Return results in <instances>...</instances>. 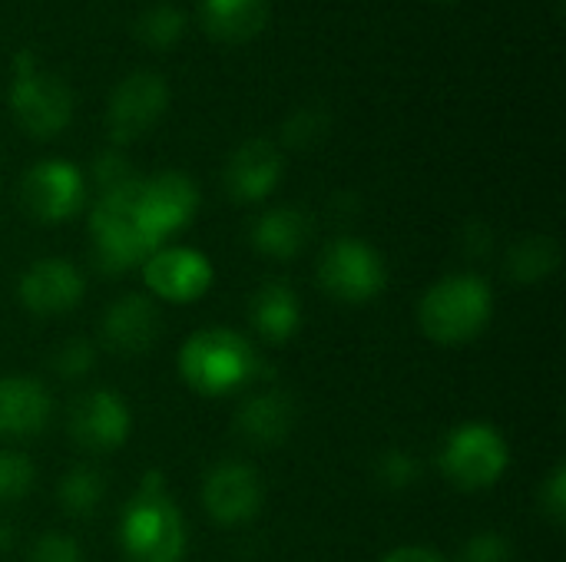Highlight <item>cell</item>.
I'll return each instance as SVG.
<instances>
[{"label": "cell", "instance_id": "6da1fadb", "mask_svg": "<svg viewBox=\"0 0 566 562\" xmlns=\"http://www.w3.org/2000/svg\"><path fill=\"white\" fill-rule=\"evenodd\" d=\"M119 543L129 562H179L186 553V523L163 490L159 474H146L119 520Z\"/></svg>", "mask_w": 566, "mask_h": 562}, {"label": "cell", "instance_id": "7a4b0ae2", "mask_svg": "<svg viewBox=\"0 0 566 562\" xmlns=\"http://www.w3.org/2000/svg\"><path fill=\"white\" fill-rule=\"evenodd\" d=\"M494 315L491 285L478 275H448L431 285L421 298L418 321L421 331L438 344L474 341Z\"/></svg>", "mask_w": 566, "mask_h": 562}, {"label": "cell", "instance_id": "3957f363", "mask_svg": "<svg viewBox=\"0 0 566 562\" xmlns=\"http://www.w3.org/2000/svg\"><path fill=\"white\" fill-rule=\"evenodd\" d=\"M182 381L202 397H222L249 384L255 374V354L249 341L226 328L196 331L179 351Z\"/></svg>", "mask_w": 566, "mask_h": 562}, {"label": "cell", "instance_id": "277c9868", "mask_svg": "<svg viewBox=\"0 0 566 562\" xmlns=\"http://www.w3.org/2000/svg\"><path fill=\"white\" fill-rule=\"evenodd\" d=\"M136 182L139 179H129L126 185L103 192L93 205L90 232L96 238V262L103 272H126L156 252L136 212Z\"/></svg>", "mask_w": 566, "mask_h": 562}, {"label": "cell", "instance_id": "5b68a950", "mask_svg": "<svg viewBox=\"0 0 566 562\" xmlns=\"http://www.w3.org/2000/svg\"><path fill=\"white\" fill-rule=\"evenodd\" d=\"M511 464L507 441L491 424H461L441 447V470L461 490L494 487Z\"/></svg>", "mask_w": 566, "mask_h": 562}, {"label": "cell", "instance_id": "8992f818", "mask_svg": "<svg viewBox=\"0 0 566 562\" xmlns=\"http://www.w3.org/2000/svg\"><path fill=\"white\" fill-rule=\"evenodd\" d=\"M10 106H13L17 123L36 139L56 136L60 129H66L70 116H73V96H70L66 83L36 70L30 53L17 56Z\"/></svg>", "mask_w": 566, "mask_h": 562}, {"label": "cell", "instance_id": "52a82bcc", "mask_svg": "<svg viewBox=\"0 0 566 562\" xmlns=\"http://www.w3.org/2000/svg\"><path fill=\"white\" fill-rule=\"evenodd\" d=\"M385 282L388 275H385L381 255L361 238H338L322 252L318 285L338 301H348V305L371 301L375 295H381Z\"/></svg>", "mask_w": 566, "mask_h": 562}, {"label": "cell", "instance_id": "ba28073f", "mask_svg": "<svg viewBox=\"0 0 566 562\" xmlns=\"http://www.w3.org/2000/svg\"><path fill=\"white\" fill-rule=\"evenodd\" d=\"M196 209H199V192L192 179L182 172H159L136 182V212L156 248L163 245L166 235L189 225Z\"/></svg>", "mask_w": 566, "mask_h": 562}, {"label": "cell", "instance_id": "9c48e42d", "mask_svg": "<svg viewBox=\"0 0 566 562\" xmlns=\"http://www.w3.org/2000/svg\"><path fill=\"white\" fill-rule=\"evenodd\" d=\"M23 209L40 222H66L86 202V182L76 166L63 159H46L23 176L20 185Z\"/></svg>", "mask_w": 566, "mask_h": 562}, {"label": "cell", "instance_id": "30bf717a", "mask_svg": "<svg viewBox=\"0 0 566 562\" xmlns=\"http://www.w3.org/2000/svg\"><path fill=\"white\" fill-rule=\"evenodd\" d=\"M146 288L172 305L199 301L212 285V265L196 248H156L143 262Z\"/></svg>", "mask_w": 566, "mask_h": 562}, {"label": "cell", "instance_id": "8fae6325", "mask_svg": "<svg viewBox=\"0 0 566 562\" xmlns=\"http://www.w3.org/2000/svg\"><path fill=\"white\" fill-rule=\"evenodd\" d=\"M129 427H133L129 407L123 404L119 394H113L106 388L86 391L70 411L73 441L93 454H109V450L123 447L129 437Z\"/></svg>", "mask_w": 566, "mask_h": 562}, {"label": "cell", "instance_id": "7c38bea8", "mask_svg": "<svg viewBox=\"0 0 566 562\" xmlns=\"http://www.w3.org/2000/svg\"><path fill=\"white\" fill-rule=\"evenodd\" d=\"M166 103H169V89L159 76H153V73L126 76L113 89V99H109V113H106L109 136L116 142H129V139L149 132L156 126V119L163 116Z\"/></svg>", "mask_w": 566, "mask_h": 562}, {"label": "cell", "instance_id": "4fadbf2b", "mask_svg": "<svg viewBox=\"0 0 566 562\" xmlns=\"http://www.w3.org/2000/svg\"><path fill=\"white\" fill-rule=\"evenodd\" d=\"M202 503L206 513L222 527L245 523L262 507V480L249 464H219L206 474Z\"/></svg>", "mask_w": 566, "mask_h": 562}, {"label": "cell", "instance_id": "5bb4252c", "mask_svg": "<svg viewBox=\"0 0 566 562\" xmlns=\"http://www.w3.org/2000/svg\"><path fill=\"white\" fill-rule=\"evenodd\" d=\"M83 298V275L66 258L33 262L20 278V301L33 315H63Z\"/></svg>", "mask_w": 566, "mask_h": 562}, {"label": "cell", "instance_id": "9a60e30c", "mask_svg": "<svg viewBox=\"0 0 566 562\" xmlns=\"http://www.w3.org/2000/svg\"><path fill=\"white\" fill-rule=\"evenodd\" d=\"M282 179V152L269 139L242 142L226 166V189L235 202L265 199Z\"/></svg>", "mask_w": 566, "mask_h": 562}, {"label": "cell", "instance_id": "2e32d148", "mask_svg": "<svg viewBox=\"0 0 566 562\" xmlns=\"http://www.w3.org/2000/svg\"><path fill=\"white\" fill-rule=\"evenodd\" d=\"M159 335V315L149 298L126 295L109 305L103 318V338L119 354H143L156 344Z\"/></svg>", "mask_w": 566, "mask_h": 562}, {"label": "cell", "instance_id": "e0dca14e", "mask_svg": "<svg viewBox=\"0 0 566 562\" xmlns=\"http://www.w3.org/2000/svg\"><path fill=\"white\" fill-rule=\"evenodd\" d=\"M50 394L30 378H0V437H33L50 421Z\"/></svg>", "mask_w": 566, "mask_h": 562}, {"label": "cell", "instance_id": "ac0fdd59", "mask_svg": "<svg viewBox=\"0 0 566 562\" xmlns=\"http://www.w3.org/2000/svg\"><path fill=\"white\" fill-rule=\"evenodd\" d=\"M302 321V308L295 291L285 282H269L255 291L252 298V325L265 341H289L298 331Z\"/></svg>", "mask_w": 566, "mask_h": 562}, {"label": "cell", "instance_id": "d6986e66", "mask_svg": "<svg viewBox=\"0 0 566 562\" xmlns=\"http://www.w3.org/2000/svg\"><path fill=\"white\" fill-rule=\"evenodd\" d=\"M269 17L265 0H202V23L222 43L252 40Z\"/></svg>", "mask_w": 566, "mask_h": 562}, {"label": "cell", "instance_id": "ffe728a7", "mask_svg": "<svg viewBox=\"0 0 566 562\" xmlns=\"http://www.w3.org/2000/svg\"><path fill=\"white\" fill-rule=\"evenodd\" d=\"M308 235H312L308 215L298 209H289V205L265 212L252 229L255 248L269 258H295L305 248Z\"/></svg>", "mask_w": 566, "mask_h": 562}, {"label": "cell", "instance_id": "44dd1931", "mask_svg": "<svg viewBox=\"0 0 566 562\" xmlns=\"http://www.w3.org/2000/svg\"><path fill=\"white\" fill-rule=\"evenodd\" d=\"M235 427L252 444H279L292 431V404L285 394H255L239 407Z\"/></svg>", "mask_w": 566, "mask_h": 562}, {"label": "cell", "instance_id": "7402d4cb", "mask_svg": "<svg viewBox=\"0 0 566 562\" xmlns=\"http://www.w3.org/2000/svg\"><path fill=\"white\" fill-rule=\"evenodd\" d=\"M560 262V248L554 238H524L511 248V258H507V268H511V278L517 282H541L547 278Z\"/></svg>", "mask_w": 566, "mask_h": 562}, {"label": "cell", "instance_id": "603a6c76", "mask_svg": "<svg viewBox=\"0 0 566 562\" xmlns=\"http://www.w3.org/2000/svg\"><path fill=\"white\" fill-rule=\"evenodd\" d=\"M103 494H106V484H103V477L93 467L70 470L60 480V487H56V497H60V503H63V510L70 517H90V513H96V507L103 503Z\"/></svg>", "mask_w": 566, "mask_h": 562}, {"label": "cell", "instance_id": "cb8c5ba5", "mask_svg": "<svg viewBox=\"0 0 566 562\" xmlns=\"http://www.w3.org/2000/svg\"><path fill=\"white\" fill-rule=\"evenodd\" d=\"M182 26H186V17L179 7H169V3H156L149 7L143 17H139V36L153 46V50H166V46H176V40L182 36Z\"/></svg>", "mask_w": 566, "mask_h": 562}, {"label": "cell", "instance_id": "d4e9b609", "mask_svg": "<svg viewBox=\"0 0 566 562\" xmlns=\"http://www.w3.org/2000/svg\"><path fill=\"white\" fill-rule=\"evenodd\" d=\"M33 487V464L23 454H0V503H13L27 497Z\"/></svg>", "mask_w": 566, "mask_h": 562}, {"label": "cell", "instance_id": "484cf974", "mask_svg": "<svg viewBox=\"0 0 566 562\" xmlns=\"http://www.w3.org/2000/svg\"><path fill=\"white\" fill-rule=\"evenodd\" d=\"M378 474H381L385 487L405 490V487H411L421 477V464L411 454H405V450H388L381 457V464H378Z\"/></svg>", "mask_w": 566, "mask_h": 562}, {"label": "cell", "instance_id": "4316f807", "mask_svg": "<svg viewBox=\"0 0 566 562\" xmlns=\"http://www.w3.org/2000/svg\"><path fill=\"white\" fill-rule=\"evenodd\" d=\"M93 361H96L93 344H90V341H80V338L66 341V344L53 354V368H56L63 378H80V374H86V371L93 368Z\"/></svg>", "mask_w": 566, "mask_h": 562}, {"label": "cell", "instance_id": "83f0119b", "mask_svg": "<svg viewBox=\"0 0 566 562\" xmlns=\"http://www.w3.org/2000/svg\"><path fill=\"white\" fill-rule=\"evenodd\" d=\"M461 562H511V543L501 533H478L468 540Z\"/></svg>", "mask_w": 566, "mask_h": 562}, {"label": "cell", "instance_id": "f1b7e54d", "mask_svg": "<svg viewBox=\"0 0 566 562\" xmlns=\"http://www.w3.org/2000/svg\"><path fill=\"white\" fill-rule=\"evenodd\" d=\"M322 132H325V116L322 113H312V109H302V113H295L285 123V142L289 146H308Z\"/></svg>", "mask_w": 566, "mask_h": 562}, {"label": "cell", "instance_id": "f546056e", "mask_svg": "<svg viewBox=\"0 0 566 562\" xmlns=\"http://www.w3.org/2000/svg\"><path fill=\"white\" fill-rule=\"evenodd\" d=\"M30 562H80V547L70 537H63V533H46L33 547Z\"/></svg>", "mask_w": 566, "mask_h": 562}, {"label": "cell", "instance_id": "4dcf8cb0", "mask_svg": "<svg viewBox=\"0 0 566 562\" xmlns=\"http://www.w3.org/2000/svg\"><path fill=\"white\" fill-rule=\"evenodd\" d=\"M541 503H544V513L560 527L566 520V470L564 467H554V474L547 477L544 490H541Z\"/></svg>", "mask_w": 566, "mask_h": 562}, {"label": "cell", "instance_id": "1f68e13d", "mask_svg": "<svg viewBox=\"0 0 566 562\" xmlns=\"http://www.w3.org/2000/svg\"><path fill=\"white\" fill-rule=\"evenodd\" d=\"M129 179H133V172H129V166H126L123 156H116V152L99 156V162H96V182L103 185V192L119 189V185H126Z\"/></svg>", "mask_w": 566, "mask_h": 562}, {"label": "cell", "instance_id": "d6a6232c", "mask_svg": "<svg viewBox=\"0 0 566 562\" xmlns=\"http://www.w3.org/2000/svg\"><path fill=\"white\" fill-rule=\"evenodd\" d=\"M381 562H444L434 550H424V547H401L395 553H388Z\"/></svg>", "mask_w": 566, "mask_h": 562}]
</instances>
